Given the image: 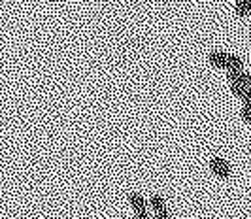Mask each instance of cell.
<instances>
[{"instance_id": "cell-1", "label": "cell", "mask_w": 251, "mask_h": 219, "mask_svg": "<svg viewBox=\"0 0 251 219\" xmlns=\"http://www.w3.org/2000/svg\"><path fill=\"white\" fill-rule=\"evenodd\" d=\"M210 170L214 172L217 178L221 180H228L230 178V167L223 157H212L210 159Z\"/></svg>"}, {"instance_id": "cell-2", "label": "cell", "mask_w": 251, "mask_h": 219, "mask_svg": "<svg viewBox=\"0 0 251 219\" xmlns=\"http://www.w3.org/2000/svg\"><path fill=\"white\" fill-rule=\"evenodd\" d=\"M208 59H210V65H214L215 68H223V70H226V68H228V53L212 51Z\"/></svg>"}, {"instance_id": "cell-3", "label": "cell", "mask_w": 251, "mask_h": 219, "mask_svg": "<svg viewBox=\"0 0 251 219\" xmlns=\"http://www.w3.org/2000/svg\"><path fill=\"white\" fill-rule=\"evenodd\" d=\"M128 200L134 208V214H140V212H148V202L144 200V196L138 193H130L128 195Z\"/></svg>"}, {"instance_id": "cell-4", "label": "cell", "mask_w": 251, "mask_h": 219, "mask_svg": "<svg viewBox=\"0 0 251 219\" xmlns=\"http://www.w3.org/2000/svg\"><path fill=\"white\" fill-rule=\"evenodd\" d=\"M150 206L153 208V212H155V214H161V212H164V210H166V206H164V198H163V196H159V195L151 196Z\"/></svg>"}, {"instance_id": "cell-5", "label": "cell", "mask_w": 251, "mask_h": 219, "mask_svg": "<svg viewBox=\"0 0 251 219\" xmlns=\"http://www.w3.org/2000/svg\"><path fill=\"white\" fill-rule=\"evenodd\" d=\"M251 12V0H238L236 2V15L246 17Z\"/></svg>"}, {"instance_id": "cell-6", "label": "cell", "mask_w": 251, "mask_h": 219, "mask_svg": "<svg viewBox=\"0 0 251 219\" xmlns=\"http://www.w3.org/2000/svg\"><path fill=\"white\" fill-rule=\"evenodd\" d=\"M240 116H242V119H244L246 123H250L251 125V106H244L242 112H240Z\"/></svg>"}, {"instance_id": "cell-7", "label": "cell", "mask_w": 251, "mask_h": 219, "mask_svg": "<svg viewBox=\"0 0 251 219\" xmlns=\"http://www.w3.org/2000/svg\"><path fill=\"white\" fill-rule=\"evenodd\" d=\"M242 102H244V106H251V87H248V91L242 95V98H240Z\"/></svg>"}, {"instance_id": "cell-8", "label": "cell", "mask_w": 251, "mask_h": 219, "mask_svg": "<svg viewBox=\"0 0 251 219\" xmlns=\"http://www.w3.org/2000/svg\"><path fill=\"white\" fill-rule=\"evenodd\" d=\"M134 219H150L148 212H140V214H134Z\"/></svg>"}, {"instance_id": "cell-9", "label": "cell", "mask_w": 251, "mask_h": 219, "mask_svg": "<svg viewBox=\"0 0 251 219\" xmlns=\"http://www.w3.org/2000/svg\"><path fill=\"white\" fill-rule=\"evenodd\" d=\"M246 83L248 87H251V72H246Z\"/></svg>"}]
</instances>
